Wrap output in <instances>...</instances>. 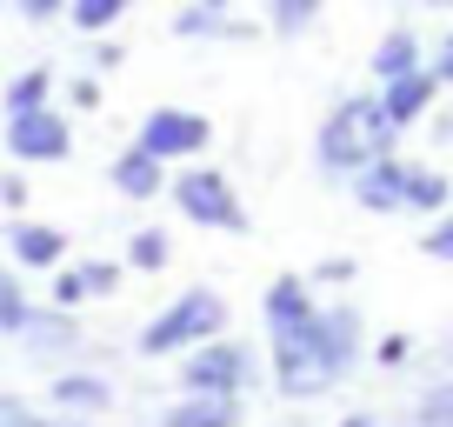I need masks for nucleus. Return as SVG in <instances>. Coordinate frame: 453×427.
Returning <instances> with one entry per match:
<instances>
[{
	"label": "nucleus",
	"mask_w": 453,
	"mask_h": 427,
	"mask_svg": "<svg viewBox=\"0 0 453 427\" xmlns=\"http://www.w3.org/2000/svg\"><path fill=\"white\" fill-rule=\"evenodd\" d=\"M260 321H267V347H273V387L287 400H320L354 374V361H360L354 300L320 307L307 274H280L267 287V300H260Z\"/></svg>",
	"instance_id": "1"
},
{
	"label": "nucleus",
	"mask_w": 453,
	"mask_h": 427,
	"mask_svg": "<svg viewBox=\"0 0 453 427\" xmlns=\"http://www.w3.org/2000/svg\"><path fill=\"white\" fill-rule=\"evenodd\" d=\"M400 147V128L387 120V100L380 87H360V94L334 100L320 120V134H313V167L326 174V181H354L360 167H373L380 154H394Z\"/></svg>",
	"instance_id": "2"
},
{
	"label": "nucleus",
	"mask_w": 453,
	"mask_h": 427,
	"mask_svg": "<svg viewBox=\"0 0 453 427\" xmlns=\"http://www.w3.org/2000/svg\"><path fill=\"white\" fill-rule=\"evenodd\" d=\"M213 334H226V300L213 294V287H187L180 300H167V307L154 314L141 328V354H187V347H200V341H213Z\"/></svg>",
	"instance_id": "3"
},
{
	"label": "nucleus",
	"mask_w": 453,
	"mask_h": 427,
	"mask_svg": "<svg viewBox=\"0 0 453 427\" xmlns=\"http://www.w3.org/2000/svg\"><path fill=\"white\" fill-rule=\"evenodd\" d=\"M167 194H173V207H180L194 228H213V234H254V221H247L241 194H234V181H226L220 167H180Z\"/></svg>",
	"instance_id": "4"
},
{
	"label": "nucleus",
	"mask_w": 453,
	"mask_h": 427,
	"mask_svg": "<svg viewBox=\"0 0 453 427\" xmlns=\"http://www.w3.org/2000/svg\"><path fill=\"white\" fill-rule=\"evenodd\" d=\"M180 394H241L247 381H254V354H247L241 341H226V334H213V341L187 347L180 354Z\"/></svg>",
	"instance_id": "5"
},
{
	"label": "nucleus",
	"mask_w": 453,
	"mask_h": 427,
	"mask_svg": "<svg viewBox=\"0 0 453 427\" xmlns=\"http://www.w3.org/2000/svg\"><path fill=\"white\" fill-rule=\"evenodd\" d=\"M134 141H141L147 154H160V160H194V154L213 147V120L194 114V107H154Z\"/></svg>",
	"instance_id": "6"
},
{
	"label": "nucleus",
	"mask_w": 453,
	"mask_h": 427,
	"mask_svg": "<svg viewBox=\"0 0 453 427\" xmlns=\"http://www.w3.org/2000/svg\"><path fill=\"white\" fill-rule=\"evenodd\" d=\"M7 154H14V160H67V154H73L67 114H54V107L7 114Z\"/></svg>",
	"instance_id": "7"
},
{
	"label": "nucleus",
	"mask_w": 453,
	"mask_h": 427,
	"mask_svg": "<svg viewBox=\"0 0 453 427\" xmlns=\"http://www.w3.org/2000/svg\"><path fill=\"white\" fill-rule=\"evenodd\" d=\"M440 74H434V60L426 67H413V74H400V81H387L380 87V100H387V120H394L400 134H413V128H426V114L440 107Z\"/></svg>",
	"instance_id": "8"
},
{
	"label": "nucleus",
	"mask_w": 453,
	"mask_h": 427,
	"mask_svg": "<svg viewBox=\"0 0 453 427\" xmlns=\"http://www.w3.org/2000/svg\"><path fill=\"white\" fill-rule=\"evenodd\" d=\"M407 167L413 160L394 147V154H380L373 167H360L354 181H347V194H354L367 214H407Z\"/></svg>",
	"instance_id": "9"
},
{
	"label": "nucleus",
	"mask_w": 453,
	"mask_h": 427,
	"mask_svg": "<svg viewBox=\"0 0 453 427\" xmlns=\"http://www.w3.org/2000/svg\"><path fill=\"white\" fill-rule=\"evenodd\" d=\"M426 54H434V47L420 41V27H413V20H394V27L380 34V47L367 54V81L387 87V81H400V74L426 67Z\"/></svg>",
	"instance_id": "10"
},
{
	"label": "nucleus",
	"mask_w": 453,
	"mask_h": 427,
	"mask_svg": "<svg viewBox=\"0 0 453 427\" xmlns=\"http://www.w3.org/2000/svg\"><path fill=\"white\" fill-rule=\"evenodd\" d=\"M107 181L120 187V194H127V200H154V194H167V187H173V181H167V160H160V154H147L141 141L113 154Z\"/></svg>",
	"instance_id": "11"
},
{
	"label": "nucleus",
	"mask_w": 453,
	"mask_h": 427,
	"mask_svg": "<svg viewBox=\"0 0 453 427\" xmlns=\"http://www.w3.org/2000/svg\"><path fill=\"white\" fill-rule=\"evenodd\" d=\"M160 427H241V394H180Z\"/></svg>",
	"instance_id": "12"
},
{
	"label": "nucleus",
	"mask_w": 453,
	"mask_h": 427,
	"mask_svg": "<svg viewBox=\"0 0 453 427\" xmlns=\"http://www.w3.org/2000/svg\"><path fill=\"white\" fill-rule=\"evenodd\" d=\"M7 247H14L20 268H60V260H67V234L41 228V221H14V228H7Z\"/></svg>",
	"instance_id": "13"
},
{
	"label": "nucleus",
	"mask_w": 453,
	"mask_h": 427,
	"mask_svg": "<svg viewBox=\"0 0 453 427\" xmlns=\"http://www.w3.org/2000/svg\"><path fill=\"white\" fill-rule=\"evenodd\" d=\"M447 207H453V174L413 160V167H407V214H434V221H440Z\"/></svg>",
	"instance_id": "14"
},
{
	"label": "nucleus",
	"mask_w": 453,
	"mask_h": 427,
	"mask_svg": "<svg viewBox=\"0 0 453 427\" xmlns=\"http://www.w3.org/2000/svg\"><path fill=\"white\" fill-rule=\"evenodd\" d=\"M320 14H326V0H260V20H267L273 41H300V34H313Z\"/></svg>",
	"instance_id": "15"
},
{
	"label": "nucleus",
	"mask_w": 453,
	"mask_h": 427,
	"mask_svg": "<svg viewBox=\"0 0 453 427\" xmlns=\"http://www.w3.org/2000/svg\"><path fill=\"white\" fill-rule=\"evenodd\" d=\"M173 34L180 41H247V20H234V14H213V7H180L173 14Z\"/></svg>",
	"instance_id": "16"
},
{
	"label": "nucleus",
	"mask_w": 453,
	"mask_h": 427,
	"mask_svg": "<svg viewBox=\"0 0 453 427\" xmlns=\"http://www.w3.org/2000/svg\"><path fill=\"white\" fill-rule=\"evenodd\" d=\"M127 7L134 0H67V20L81 34H107L113 20H127Z\"/></svg>",
	"instance_id": "17"
},
{
	"label": "nucleus",
	"mask_w": 453,
	"mask_h": 427,
	"mask_svg": "<svg viewBox=\"0 0 453 427\" xmlns=\"http://www.w3.org/2000/svg\"><path fill=\"white\" fill-rule=\"evenodd\" d=\"M167 260H173V241H167L160 228H141V234L127 241V268H134V274H160Z\"/></svg>",
	"instance_id": "18"
},
{
	"label": "nucleus",
	"mask_w": 453,
	"mask_h": 427,
	"mask_svg": "<svg viewBox=\"0 0 453 427\" xmlns=\"http://www.w3.org/2000/svg\"><path fill=\"white\" fill-rule=\"evenodd\" d=\"M47 94H54V74L47 67H27L7 81V114H27V107H47Z\"/></svg>",
	"instance_id": "19"
},
{
	"label": "nucleus",
	"mask_w": 453,
	"mask_h": 427,
	"mask_svg": "<svg viewBox=\"0 0 453 427\" xmlns=\"http://www.w3.org/2000/svg\"><path fill=\"white\" fill-rule=\"evenodd\" d=\"M54 400L60 408H107V381H94V374H60L54 381Z\"/></svg>",
	"instance_id": "20"
},
{
	"label": "nucleus",
	"mask_w": 453,
	"mask_h": 427,
	"mask_svg": "<svg viewBox=\"0 0 453 427\" xmlns=\"http://www.w3.org/2000/svg\"><path fill=\"white\" fill-rule=\"evenodd\" d=\"M27 347H73L81 334H73V321H67V307H54V314H34V328L20 334Z\"/></svg>",
	"instance_id": "21"
},
{
	"label": "nucleus",
	"mask_w": 453,
	"mask_h": 427,
	"mask_svg": "<svg viewBox=\"0 0 453 427\" xmlns=\"http://www.w3.org/2000/svg\"><path fill=\"white\" fill-rule=\"evenodd\" d=\"M27 328H34V307H27V300H20L14 274L0 268V334H14V341H20V334H27Z\"/></svg>",
	"instance_id": "22"
},
{
	"label": "nucleus",
	"mask_w": 453,
	"mask_h": 427,
	"mask_svg": "<svg viewBox=\"0 0 453 427\" xmlns=\"http://www.w3.org/2000/svg\"><path fill=\"white\" fill-rule=\"evenodd\" d=\"M420 427H453V381H440V387H426L420 394Z\"/></svg>",
	"instance_id": "23"
},
{
	"label": "nucleus",
	"mask_w": 453,
	"mask_h": 427,
	"mask_svg": "<svg viewBox=\"0 0 453 427\" xmlns=\"http://www.w3.org/2000/svg\"><path fill=\"white\" fill-rule=\"evenodd\" d=\"M81 287H87V300H107L120 287V260H81Z\"/></svg>",
	"instance_id": "24"
},
{
	"label": "nucleus",
	"mask_w": 453,
	"mask_h": 427,
	"mask_svg": "<svg viewBox=\"0 0 453 427\" xmlns=\"http://www.w3.org/2000/svg\"><path fill=\"white\" fill-rule=\"evenodd\" d=\"M420 254H434V260H447V268H453V207L440 214V221H426V234H420Z\"/></svg>",
	"instance_id": "25"
},
{
	"label": "nucleus",
	"mask_w": 453,
	"mask_h": 427,
	"mask_svg": "<svg viewBox=\"0 0 453 427\" xmlns=\"http://www.w3.org/2000/svg\"><path fill=\"white\" fill-rule=\"evenodd\" d=\"M360 274V260H347V254H334V260H320V268H313V287H347Z\"/></svg>",
	"instance_id": "26"
},
{
	"label": "nucleus",
	"mask_w": 453,
	"mask_h": 427,
	"mask_svg": "<svg viewBox=\"0 0 453 427\" xmlns=\"http://www.w3.org/2000/svg\"><path fill=\"white\" fill-rule=\"evenodd\" d=\"M87 287H81V268H54V307H81Z\"/></svg>",
	"instance_id": "27"
},
{
	"label": "nucleus",
	"mask_w": 453,
	"mask_h": 427,
	"mask_svg": "<svg viewBox=\"0 0 453 427\" xmlns=\"http://www.w3.org/2000/svg\"><path fill=\"white\" fill-rule=\"evenodd\" d=\"M14 14L34 20V27H47V20H67V0H14Z\"/></svg>",
	"instance_id": "28"
},
{
	"label": "nucleus",
	"mask_w": 453,
	"mask_h": 427,
	"mask_svg": "<svg viewBox=\"0 0 453 427\" xmlns=\"http://www.w3.org/2000/svg\"><path fill=\"white\" fill-rule=\"evenodd\" d=\"M87 60H94V74H113L120 60H127V47L107 41V34H94V47H87Z\"/></svg>",
	"instance_id": "29"
},
{
	"label": "nucleus",
	"mask_w": 453,
	"mask_h": 427,
	"mask_svg": "<svg viewBox=\"0 0 453 427\" xmlns=\"http://www.w3.org/2000/svg\"><path fill=\"white\" fill-rule=\"evenodd\" d=\"M426 60H434V74H440V81L453 87V27L440 34V47H434V54H426Z\"/></svg>",
	"instance_id": "30"
},
{
	"label": "nucleus",
	"mask_w": 453,
	"mask_h": 427,
	"mask_svg": "<svg viewBox=\"0 0 453 427\" xmlns=\"http://www.w3.org/2000/svg\"><path fill=\"white\" fill-rule=\"evenodd\" d=\"M0 200H7V207H27V181H20V174H0Z\"/></svg>",
	"instance_id": "31"
},
{
	"label": "nucleus",
	"mask_w": 453,
	"mask_h": 427,
	"mask_svg": "<svg viewBox=\"0 0 453 427\" xmlns=\"http://www.w3.org/2000/svg\"><path fill=\"white\" fill-rule=\"evenodd\" d=\"M73 107H100V81H94V74H81V81H73Z\"/></svg>",
	"instance_id": "32"
},
{
	"label": "nucleus",
	"mask_w": 453,
	"mask_h": 427,
	"mask_svg": "<svg viewBox=\"0 0 453 427\" xmlns=\"http://www.w3.org/2000/svg\"><path fill=\"white\" fill-rule=\"evenodd\" d=\"M426 134H434V141H453V114H447V107H434V114H426Z\"/></svg>",
	"instance_id": "33"
},
{
	"label": "nucleus",
	"mask_w": 453,
	"mask_h": 427,
	"mask_svg": "<svg viewBox=\"0 0 453 427\" xmlns=\"http://www.w3.org/2000/svg\"><path fill=\"white\" fill-rule=\"evenodd\" d=\"M407 347H413L407 334H394V341H380V361H387V368H394V361H407Z\"/></svg>",
	"instance_id": "34"
},
{
	"label": "nucleus",
	"mask_w": 453,
	"mask_h": 427,
	"mask_svg": "<svg viewBox=\"0 0 453 427\" xmlns=\"http://www.w3.org/2000/svg\"><path fill=\"white\" fill-rule=\"evenodd\" d=\"M187 7H213V14H234V0H187Z\"/></svg>",
	"instance_id": "35"
},
{
	"label": "nucleus",
	"mask_w": 453,
	"mask_h": 427,
	"mask_svg": "<svg viewBox=\"0 0 453 427\" xmlns=\"http://www.w3.org/2000/svg\"><path fill=\"white\" fill-rule=\"evenodd\" d=\"M340 427H380V421H373V414H347Z\"/></svg>",
	"instance_id": "36"
},
{
	"label": "nucleus",
	"mask_w": 453,
	"mask_h": 427,
	"mask_svg": "<svg viewBox=\"0 0 453 427\" xmlns=\"http://www.w3.org/2000/svg\"><path fill=\"white\" fill-rule=\"evenodd\" d=\"M27 427H81V421H27Z\"/></svg>",
	"instance_id": "37"
},
{
	"label": "nucleus",
	"mask_w": 453,
	"mask_h": 427,
	"mask_svg": "<svg viewBox=\"0 0 453 427\" xmlns=\"http://www.w3.org/2000/svg\"><path fill=\"white\" fill-rule=\"evenodd\" d=\"M426 7H440V14H447V7H453V0H426Z\"/></svg>",
	"instance_id": "38"
}]
</instances>
